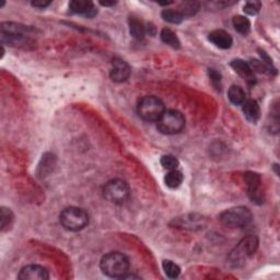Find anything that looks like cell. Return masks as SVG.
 <instances>
[{
    "label": "cell",
    "mask_w": 280,
    "mask_h": 280,
    "mask_svg": "<svg viewBox=\"0 0 280 280\" xmlns=\"http://www.w3.org/2000/svg\"><path fill=\"white\" fill-rule=\"evenodd\" d=\"M101 270L112 278H124L129 269L128 257L121 252H110L102 257Z\"/></svg>",
    "instance_id": "cell-1"
},
{
    "label": "cell",
    "mask_w": 280,
    "mask_h": 280,
    "mask_svg": "<svg viewBox=\"0 0 280 280\" xmlns=\"http://www.w3.org/2000/svg\"><path fill=\"white\" fill-rule=\"evenodd\" d=\"M257 247H259V239L254 235L242 239L229 254L230 264L234 267L244 265L254 255Z\"/></svg>",
    "instance_id": "cell-2"
},
{
    "label": "cell",
    "mask_w": 280,
    "mask_h": 280,
    "mask_svg": "<svg viewBox=\"0 0 280 280\" xmlns=\"http://www.w3.org/2000/svg\"><path fill=\"white\" fill-rule=\"evenodd\" d=\"M61 223L68 231H80L89 223V216L85 209L78 207L66 208L61 213Z\"/></svg>",
    "instance_id": "cell-3"
},
{
    "label": "cell",
    "mask_w": 280,
    "mask_h": 280,
    "mask_svg": "<svg viewBox=\"0 0 280 280\" xmlns=\"http://www.w3.org/2000/svg\"><path fill=\"white\" fill-rule=\"evenodd\" d=\"M137 110L143 120L148 122H158L160 117L165 112L163 102L159 98L149 95L139 101Z\"/></svg>",
    "instance_id": "cell-4"
},
{
    "label": "cell",
    "mask_w": 280,
    "mask_h": 280,
    "mask_svg": "<svg viewBox=\"0 0 280 280\" xmlns=\"http://www.w3.org/2000/svg\"><path fill=\"white\" fill-rule=\"evenodd\" d=\"M158 129L164 135H175L181 132L185 126V119L176 109H169L162 114L157 122Z\"/></svg>",
    "instance_id": "cell-5"
},
{
    "label": "cell",
    "mask_w": 280,
    "mask_h": 280,
    "mask_svg": "<svg viewBox=\"0 0 280 280\" xmlns=\"http://www.w3.org/2000/svg\"><path fill=\"white\" fill-rule=\"evenodd\" d=\"M253 215L246 207H233L223 211L220 216L221 223L228 228H243L252 221Z\"/></svg>",
    "instance_id": "cell-6"
},
{
    "label": "cell",
    "mask_w": 280,
    "mask_h": 280,
    "mask_svg": "<svg viewBox=\"0 0 280 280\" xmlns=\"http://www.w3.org/2000/svg\"><path fill=\"white\" fill-rule=\"evenodd\" d=\"M103 195L109 203L121 205L127 202L130 195V189L126 182L122 180H112L105 184L104 188H103Z\"/></svg>",
    "instance_id": "cell-7"
},
{
    "label": "cell",
    "mask_w": 280,
    "mask_h": 280,
    "mask_svg": "<svg viewBox=\"0 0 280 280\" xmlns=\"http://www.w3.org/2000/svg\"><path fill=\"white\" fill-rule=\"evenodd\" d=\"M245 182L248 188V196L250 200L256 203H263L264 194L262 193V180L261 176L256 173H247L245 175Z\"/></svg>",
    "instance_id": "cell-8"
},
{
    "label": "cell",
    "mask_w": 280,
    "mask_h": 280,
    "mask_svg": "<svg viewBox=\"0 0 280 280\" xmlns=\"http://www.w3.org/2000/svg\"><path fill=\"white\" fill-rule=\"evenodd\" d=\"M18 278L21 280H46L49 275L47 269L40 265H27L21 269Z\"/></svg>",
    "instance_id": "cell-9"
},
{
    "label": "cell",
    "mask_w": 280,
    "mask_h": 280,
    "mask_svg": "<svg viewBox=\"0 0 280 280\" xmlns=\"http://www.w3.org/2000/svg\"><path fill=\"white\" fill-rule=\"evenodd\" d=\"M69 9L72 13L81 14L87 18H93L97 16L98 9L91 2H87V0H73L69 4Z\"/></svg>",
    "instance_id": "cell-10"
},
{
    "label": "cell",
    "mask_w": 280,
    "mask_h": 280,
    "mask_svg": "<svg viewBox=\"0 0 280 280\" xmlns=\"http://www.w3.org/2000/svg\"><path fill=\"white\" fill-rule=\"evenodd\" d=\"M113 67L110 69V79L115 82H124L130 75V67L126 62L121 58H115L113 61Z\"/></svg>",
    "instance_id": "cell-11"
},
{
    "label": "cell",
    "mask_w": 280,
    "mask_h": 280,
    "mask_svg": "<svg viewBox=\"0 0 280 280\" xmlns=\"http://www.w3.org/2000/svg\"><path fill=\"white\" fill-rule=\"evenodd\" d=\"M231 66H232V68L237 71L248 85L252 86L255 83V81H256L255 75H254V71H253L252 67H250L249 64L245 63L242 60H234V61H232Z\"/></svg>",
    "instance_id": "cell-12"
},
{
    "label": "cell",
    "mask_w": 280,
    "mask_h": 280,
    "mask_svg": "<svg viewBox=\"0 0 280 280\" xmlns=\"http://www.w3.org/2000/svg\"><path fill=\"white\" fill-rule=\"evenodd\" d=\"M209 41L213 45L221 48L228 49L232 46V36L223 30H215L209 34Z\"/></svg>",
    "instance_id": "cell-13"
},
{
    "label": "cell",
    "mask_w": 280,
    "mask_h": 280,
    "mask_svg": "<svg viewBox=\"0 0 280 280\" xmlns=\"http://www.w3.org/2000/svg\"><path fill=\"white\" fill-rule=\"evenodd\" d=\"M29 34H18V33H6L2 32V42L4 44H8L10 46L22 47L25 46L30 41Z\"/></svg>",
    "instance_id": "cell-14"
},
{
    "label": "cell",
    "mask_w": 280,
    "mask_h": 280,
    "mask_svg": "<svg viewBox=\"0 0 280 280\" xmlns=\"http://www.w3.org/2000/svg\"><path fill=\"white\" fill-rule=\"evenodd\" d=\"M243 113H244L246 120L250 123H256L261 117V108L259 103L255 100H246L243 103Z\"/></svg>",
    "instance_id": "cell-15"
},
{
    "label": "cell",
    "mask_w": 280,
    "mask_h": 280,
    "mask_svg": "<svg viewBox=\"0 0 280 280\" xmlns=\"http://www.w3.org/2000/svg\"><path fill=\"white\" fill-rule=\"evenodd\" d=\"M228 98L234 105H242L246 101V94L240 86H232L228 91Z\"/></svg>",
    "instance_id": "cell-16"
},
{
    "label": "cell",
    "mask_w": 280,
    "mask_h": 280,
    "mask_svg": "<svg viewBox=\"0 0 280 280\" xmlns=\"http://www.w3.org/2000/svg\"><path fill=\"white\" fill-rule=\"evenodd\" d=\"M129 30L132 38L136 40H143L146 35V26L142 21H139L136 18L129 19Z\"/></svg>",
    "instance_id": "cell-17"
},
{
    "label": "cell",
    "mask_w": 280,
    "mask_h": 280,
    "mask_svg": "<svg viewBox=\"0 0 280 280\" xmlns=\"http://www.w3.org/2000/svg\"><path fill=\"white\" fill-rule=\"evenodd\" d=\"M183 179H184V176H183L182 172L176 169V170L169 171V173L165 175V178H164V182H165V185L167 187L178 188L182 184Z\"/></svg>",
    "instance_id": "cell-18"
},
{
    "label": "cell",
    "mask_w": 280,
    "mask_h": 280,
    "mask_svg": "<svg viewBox=\"0 0 280 280\" xmlns=\"http://www.w3.org/2000/svg\"><path fill=\"white\" fill-rule=\"evenodd\" d=\"M232 23H233L235 31H238L239 33H241L243 35H246L250 31V22L245 17L235 16L232 20Z\"/></svg>",
    "instance_id": "cell-19"
},
{
    "label": "cell",
    "mask_w": 280,
    "mask_h": 280,
    "mask_svg": "<svg viewBox=\"0 0 280 280\" xmlns=\"http://www.w3.org/2000/svg\"><path fill=\"white\" fill-rule=\"evenodd\" d=\"M161 39L163 41V43L167 44L169 46H171L173 48H179L180 47V41L178 39L176 34L170 30V29H163L161 32Z\"/></svg>",
    "instance_id": "cell-20"
},
{
    "label": "cell",
    "mask_w": 280,
    "mask_h": 280,
    "mask_svg": "<svg viewBox=\"0 0 280 280\" xmlns=\"http://www.w3.org/2000/svg\"><path fill=\"white\" fill-rule=\"evenodd\" d=\"M162 18H163L164 21L170 22V23L173 24H178L181 23L184 19V16L181 13L180 10H172V9H164L161 13Z\"/></svg>",
    "instance_id": "cell-21"
},
{
    "label": "cell",
    "mask_w": 280,
    "mask_h": 280,
    "mask_svg": "<svg viewBox=\"0 0 280 280\" xmlns=\"http://www.w3.org/2000/svg\"><path fill=\"white\" fill-rule=\"evenodd\" d=\"M163 270L169 278H178L181 272V268L172 261L163 262Z\"/></svg>",
    "instance_id": "cell-22"
},
{
    "label": "cell",
    "mask_w": 280,
    "mask_h": 280,
    "mask_svg": "<svg viewBox=\"0 0 280 280\" xmlns=\"http://www.w3.org/2000/svg\"><path fill=\"white\" fill-rule=\"evenodd\" d=\"M161 165L163 166L166 170H176L178 166L180 165L179 160L176 159L174 156L171 154H167V156H163L161 158Z\"/></svg>",
    "instance_id": "cell-23"
},
{
    "label": "cell",
    "mask_w": 280,
    "mask_h": 280,
    "mask_svg": "<svg viewBox=\"0 0 280 280\" xmlns=\"http://www.w3.org/2000/svg\"><path fill=\"white\" fill-rule=\"evenodd\" d=\"M182 10L181 13L183 14L184 17L185 16H191V14H194L198 8H200V5H198L197 3H193V2H189V3H184L182 5Z\"/></svg>",
    "instance_id": "cell-24"
},
{
    "label": "cell",
    "mask_w": 280,
    "mask_h": 280,
    "mask_svg": "<svg viewBox=\"0 0 280 280\" xmlns=\"http://www.w3.org/2000/svg\"><path fill=\"white\" fill-rule=\"evenodd\" d=\"M0 218H2V219H0V220H2V229L4 230L7 226H10V223L12 222L13 215H12V212H11L10 209L3 207L2 208V217H0Z\"/></svg>",
    "instance_id": "cell-25"
},
{
    "label": "cell",
    "mask_w": 280,
    "mask_h": 280,
    "mask_svg": "<svg viewBox=\"0 0 280 280\" xmlns=\"http://www.w3.org/2000/svg\"><path fill=\"white\" fill-rule=\"evenodd\" d=\"M262 4L260 2H248L244 6V12L247 14H250V16H254V14L259 13L261 10Z\"/></svg>",
    "instance_id": "cell-26"
},
{
    "label": "cell",
    "mask_w": 280,
    "mask_h": 280,
    "mask_svg": "<svg viewBox=\"0 0 280 280\" xmlns=\"http://www.w3.org/2000/svg\"><path fill=\"white\" fill-rule=\"evenodd\" d=\"M49 5L50 2H45V0H35V2H32V6L35 7V8H46Z\"/></svg>",
    "instance_id": "cell-27"
},
{
    "label": "cell",
    "mask_w": 280,
    "mask_h": 280,
    "mask_svg": "<svg viewBox=\"0 0 280 280\" xmlns=\"http://www.w3.org/2000/svg\"><path fill=\"white\" fill-rule=\"evenodd\" d=\"M209 73H210V78H211L212 82L215 83L217 87H218V85L220 87V75H219V73L215 70H211Z\"/></svg>",
    "instance_id": "cell-28"
},
{
    "label": "cell",
    "mask_w": 280,
    "mask_h": 280,
    "mask_svg": "<svg viewBox=\"0 0 280 280\" xmlns=\"http://www.w3.org/2000/svg\"><path fill=\"white\" fill-rule=\"evenodd\" d=\"M101 5L107 7V6H114L115 3H114V2H112V3H106V2H105V3H103V2H101Z\"/></svg>",
    "instance_id": "cell-29"
}]
</instances>
